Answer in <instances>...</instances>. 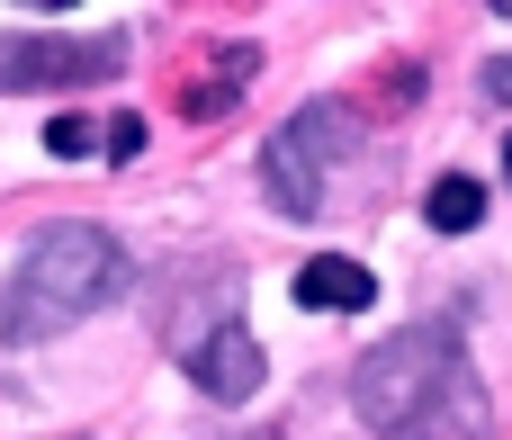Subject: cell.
Here are the masks:
<instances>
[{"label":"cell","mask_w":512,"mask_h":440,"mask_svg":"<svg viewBox=\"0 0 512 440\" xmlns=\"http://www.w3.org/2000/svg\"><path fill=\"white\" fill-rule=\"evenodd\" d=\"M351 405L360 423L387 440H486V396H477V369H468V342L450 324H405L387 333L360 369H351Z\"/></svg>","instance_id":"obj_1"},{"label":"cell","mask_w":512,"mask_h":440,"mask_svg":"<svg viewBox=\"0 0 512 440\" xmlns=\"http://www.w3.org/2000/svg\"><path fill=\"white\" fill-rule=\"evenodd\" d=\"M126 288V243L108 225H45L18 270H9V297H0V342H54L72 333L81 315H99L108 297Z\"/></svg>","instance_id":"obj_2"},{"label":"cell","mask_w":512,"mask_h":440,"mask_svg":"<svg viewBox=\"0 0 512 440\" xmlns=\"http://www.w3.org/2000/svg\"><path fill=\"white\" fill-rule=\"evenodd\" d=\"M351 144V117L333 108V99H315V108H297L270 144H261V189H270V207L279 216H315L324 207V162Z\"/></svg>","instance_id":"obj_3"},{"label":"cell","mask_w":512,"mask_h":440,"mask_svg":"<svg viewBox=\"0 0 512 440\" xmlns=\"http://www.w3.org/2000/svg\"><path fill=\"white\" fill-rule=\"evenodd\" d=\"M126 63L117 36H18L0 27V90H81V81H108Z\"/></svg>","instance_id":"obj_4"},{"label":"cell","mask_w":512,"mask_h":440,"mask_svg":"<svg viewBox=\"0 0 512 440\" xmlns=\"http://www.w3.org/2000/svg\"><path fill=\"white\" fill-rule=\"evenodd\" d=\"M180 369H189L198 396H216V405H243V396H261V378H270V360H261V342H252L243 324H216L207 342H189Z\"/></svg>","instance_id":"obj_5"},{"label":"cell","mask_w":512,"mask_h":440,"mask_svg":"<svg viewBox=\"0 0 512 440\" xmlns=\"http://www.w3.org/2000/svg\"><path fill=\"white\" fill-rule=\"evenodd\" d=\"M297 306H315V315H360V306H378V279H369V261H351V252H315V261H297Z\"/></svg>","instance_id":"obj_6"},{"label":"cell","mask_w":512,"mask_h":440,"mask_svg":"<svg viewBox=\"0 0 512 440\" xmlns=\"http://www.w3.org/2000/svg\"><path fill=\"white\" fill-rule=\"evenodd\" d=\"M252 72H261V54H252V45H216V54H207L198 72H189L180 108H189V117H216L225 99H243V81H252Z\"/></svg>","instance_id":"obj_7"},{"label":"cell","mask_w":512,"mask_h":440,"mask_svg":"<svg viewBox=\"0 0 512 440\" xmlns=\"http://www.w3.org/2000/svg\"><path fill=\"white\" fill-rule=\"evenodd\" d=\"M423 216H432L441 234H468V225L486 216V189H477L468 171H450V180H432V198H423Z\"/></svg>","instance_id":"obj_8"},{"label":"cell","mask_w":512,"mask_h":440,"mask_svg":"<svg viewBox=\"0 0 512 440\" xmlns=\"http://www.w3.org/2000/svg\"><path fill=\"white\" fill-rule=\"evenodd\" d=\"M45 144H54V153H63V162H72V153H90V144H99V126H90V117H72V108H63V117H54V126H45Z\"/></svg>","instance_id":"obj_9"},{"label":"cell","mask_w":512,"mask_h":440,"mask_svg":"<svg viewBox=\"0 0 512 440\" xmlns=\"http://www.w3.org/2000/svg\"><path fill=\"white\" fill-rule=\"evenodd\" d=\"M99 144H108L117 162H135V153H144V117H108V126H99Z\"/></svg>","instance_id":"obj_10"},{"label":"cell","mask_w":512,"mask_h":440,"mask_svg":"<svg viewBox=\"0 0 512 440\" xmlns=\"http://www.w3.org/2000/svg\"><path fill=\"white\" fill-rule=\"evenodd\" d=\"M477 81H486V99H504V108H512V54H495V63L477 72Z\"/></svg>","instance_id":"obj_11"},{"label":"cell","mask_w":512,"mask_h":440,"mask_svg":"<svg viewBox=\"0 0 512 440\" xmlns=\"http://www.w3.org/2000/svg\"><path fill=\"white\" fill-rule=\"evenodd\" d=\"M504 189H512V144H504Z\"/></svg>","instance_id":"obj_12"},{"label":"cell","mask_w":512,"mask_h":440,"mask_svg":"<svg viewBox=\"0 0 512 440\" xmlns=\"http://www.w3.org/2000/svg\"><path fill=\"white\" fill-rule=\"evenodd\" d=\"M495 18H512V0H495Z\"/></svg>","instance_id":"obj_13"}]
</instances>
